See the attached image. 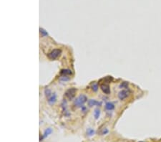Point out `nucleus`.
<instances>
[{
    "instance_id": "nucleus-14",
    "label": "nucleus",
    "mask_w": 161,
    "mask_h": 142,
    "mask_svg": "<svg viewBox=\"0 0 161 142\" xmlns=\"http://www.w3.org/2000/svg\"><path fill=\"white\" fill-rule=\"evenodd\" d=\"M44 93H45V95H46V96L47 97V98H49V97H50L52 96V91L49 88H46L44 90Z\"/></svg>"
},
{
    "instance_id": "nucleus-12",
    "label": "nucleus",
    "mask_w": 161,
    "mask_h": 142,
    "mask_svg": "<svg viewBox=\"0 0 161 142\" xmlns=\"http://www.w3.org/2000/svg\"><path fill=\"white\" fill-rule=\"evenodd\" d=\"M100 115V110L99 108H96L94 112V116L95 119H98Z\"/></svg>"
},
{
    "instance_id": "nucleus-7",
    "label": "nucleus",
    "mask_w": 161,
    "mask_h": 142,
    "mask_svg": "<svg viewBox=\"0 0 161 142\" xmlns=\"http://www.w3.org/2000/svg\"><path fill=\"white\" fill-rule=\"evenodd\" d=\"M52 131H52V129L51 128H48V129H47L44 131V134L42 135V137L40 138V140H39V141H42V139L45 138L46 137H47L49 135H50V134L52 133Z\"/></svg>"
},
{
    "instance_id": "nucleus-17",
    "label": "nucleus",
    "mask_w": 161,
    "mask_h": 142,
    "mask_svg": "<svg viewBox=\"0 0 161 142\" xmlns=\"http://www.w3.org/2000/svg\"><path fill=\"white\" fill-rule=\"evenodd\" d=\"M128 86V83L127 82H123L120 84V88H127Z\"/></svg>"
},
{
    "instance_id": "nucleus-13",
    "label": "nucleus",
    "mask_w": 161,
    "mask_h": 142,
    "mask_svg": "<svg viewBox=\"0 0 161 142\" xmlns=\"http://www.w3.org/2000/svg\"><path fill=\"white\" fill-rule=\"evenodd\" d=\"M108 132H109V131H108V129H107V128H103V129H101L100 130V131H98V134H99L100 135H105V134H107Z\"/></svg>"
},
{
    "instance_id": "nucleus-5",
    "label": "nucleus",
    "mask_w": 161,
    "mask_h": 142,
    "mask_svg": "<svg viewBox=\"0 0 161 142\" xmlns=\"http://www.w3.org/2000/svg\"><path fill=\"white\" fill-rule=\"evenodd\" d=\"M129 95V92L126 90H122L118 93V98L120 100H124Z\"/></svg>"
},
{
    "instance_id": "nucleus-3",
    "label": "nucleus",
    "mask_w": 161,
    "mask_h": 142,
    "mask_svg": "<svg viewBox=\"0 0 161 142\" xmlns=\"http://www.w3.org/2000/svg\"><path fill=\"white\" fill-rule=\"evenodd\" d=\"M62 51L60 49H54L50 53L48 54V57L50 60H56L61 54Z\"/></svg>"
},
{
    "instance_id": "nucleus-11",
    "label": "nucleus",
    "mask_w": 161,
    "mask_h": 142,
    "mask_svg": "<svg viewBox=\"0 0 161 142\" xmlns=\"http://www.w3.org/2000/svg\"><path fill=\"white\" fill-rule=\"evenodd\" d=\"M94 133H95L94 130L91 128H88L86 131V134L88 136H92L94 134Z\"/></svg>"
},
{
    "instance_id": "nucleus-16",
    "label": "nucleus",
    "mask_w": 161,
    "mask_h": 142,
    "mask_svg": "<svg viewBox=\"0 0 161 142\" xmlns=\"http://www.w3.org/2000/svg\"><path fill=\"white\" fill-rule=\"evenodd\" d=\"M103 80L105 81V83H110L112 81V77H111V76H107L105 78H103Z\"/></svg>"
},
{
    "instance_id": "nucleus-8",
    "label": "nucleus",
    "mask_w": 161,
    "mask_h": 142,
    "mask_svg": "<svg viewBox=\"0 0 161 142\" xmlns=\"http://www.w3.org/2000/svg\"><path fill=\"white\" fill-rule=\"evenodd\" d=\"M60 74L64 77V76H66V75H72V71L70 70H67V69H65V70H62L61 72H60Z\"/></svg>"
},
{
    "instance_id": "nucleus-18",
    "label": "nucleus",
    "mask_w": 161,
    "mask_h": 142,
    "mask_svg": "<svg viewBox=\"0 0 161 142\" xmlns=\"http://www.w3.org/2000/svg\"><path fill=\"white\" fill-rule=\"evenodd\" d=\"M39 30H40V32H41V34H42L43 35H47V33L43 29H39Z\"/></svg>"
},
{
    "instance_id": "nucleus-10",
    "label": "nucleus",
    "mask_w": 161,
    "mask_h": 142,
    "mask_svg": "<svg viewBox=\"0 0 161 142\" xmlns=\"http://www.w3.org/2000/svg\"><path fill=\"white\" fill-rule=\"evenodd\" d=\"M87 103H88L89 107H92V106L96 105H98V104H100V103H99L98 101H96L94 100V99H90V100H89L88 102H87Z\"/></svg>"
},
{
    "instance_id": "nucleus-4",
    "label": "nucleus",
    "mask_w": 161,
    "mask_h": 142,
    "mask_svg": "<svg viewBox=\"0 0 161 142\" xmlns=\"http://www.w3.org/2000/svg\"><path fill=\"white\" fill-rule=\"evenodd\" d=\"M100 88L104 93H105V94H110V86L108 84L102 83L100 85Z\"/></svg>"
},
{
    "instance_id": "nucleus-1",
    "label": "nucleus",
    "mask_w": 161,
    "mask_h": 142,
    "mask_svg": "<svg viewBox=\"0 0 161 142\" xmlns=\"http://www.w3.org/2000/svg\"><path fill=\"white\" fill-rule=\"evenodd\" d=\"M87 101V97L85 96V95H79V96L74 101V105L77 108H79V107H82L84 103H85Z\"/></svg>"
},
{
    "instance_id": "nucleus-9",
    "label": "nucleus",
    "mask_w": 161,
    "mask_h": 142,
    "mask_svg": "<svg viewBox=\"0 0 161 142\" xmlns=\"http://www.w3.org/2000/svg\"><path fill=\"white\" fill-rule=\"evenodd\" d=\"M105 108L107 110H112L115 108V105L112 103H111V102H108L105 105Z\"/></svg>"
},
{
    "instance_id": "nucleus-19",
    "label": "nucleus",
    "mask_w": 161,
    "mask_h": 142,
    "mask_svg": "<svg viewBox=\"0 0 161 142\" xmlns=\"http://www.w3.org/2000/svg\"><path fill=\"white\" fill-rule=\"evenodd\" d=\"M140 142H144V141H140Z\"/></svg>"
},
{
    "instance_id": "nucleus-15",
    "label": "nucleus",
    "mask_w": 161,
    "mask_h": 142,
    "mask_svg": "<svg viewBox=\"0 0 161 142\" xmlns=\"http://www.w3.org/2000/svg\"><path fill=\"white\" fill-rule=\"evenodd\" d=\"M91 88H92V90L93 91H94V92L98 91V83H93L92 84V85H91Z\"/></svg>"
},
{
    "instance_id": "nucleus-2",
    "label": "nucleus",
    "mask_w": 161,
    "mask_h": 142,
    "mask_svg": "<svg viewBox=\"0 0 161 142\" xmlns=\"http://www.w3.org/2000/svg\"><path fill=\"white\" fill-rule=\"evenodd\" d=\"M76 93H77V89L76 88H70L65 93V97L68 100H72L74 98V97L75 96Z\"/></svg>"
},
{
    "instance_id": "nucleus-6",
    "label": "nucleus",
    "mask_w": 161,
    "mask_h": 142,
    "mask_svg": "<svg viewBox=\"0 0 161 142\" xmlns=\"http://www.w3.org/2000/svg\"><path fill=\"white\" fill-rule=\"evenodd\" d=\"M57 101V96L55 93H52L50 97L48 98V103L50 105H53Z\"/></svg>"
}]
</instances>
